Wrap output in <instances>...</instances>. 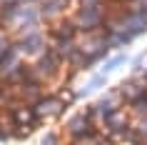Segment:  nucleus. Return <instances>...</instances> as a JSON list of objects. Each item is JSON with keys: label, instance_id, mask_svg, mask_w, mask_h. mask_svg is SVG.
<instances>
[{"label": "nucleus", "instance_id": "obj_1", "mask_svg": "<svg viewBox=\"0 0 147 145\" xmlns=\"http://www.w3.org/2000/svg\"><path fill=\"white\" fill-rule=\"evenodd\" d=\"M32 70H35V78H38L45 88L55 85L57 80H67V78H72V73L67 70L65 60L55 53L53 48H50L45 55H40L38 60H32Z\"/></svg>", "mask_w": 147, "mask_h": 145}, {"label": "nucleus", "instance_id": "obj_2", "mask_svg": "<svg viewBox=\"0 0 147 145\" xmlns=\"http://www.w3.org/2000/svg\"><path fill=\"white\" fill-rule=\"evenodd\" d=\"M78 50L87 55L97 65L110 55V43H107V30H92V33H80L78 35Z\"/></svg>", "mask_w": 147, "mask_h": 145}, {"label": "nucleus", "instance_id": "obj_3", "mask_svg": "<svg viewBox=\"0 0 147 145\" xmlns=\"http://www.w3.org/2000/svg\"><path fill=\"white\" fill-rule=\"evenodd\" d=\"M97 128L102 130V135L107 138V140L117 143V140L132 128V113H130V108L122 105V108H117V110H110V113L97 123Z\"/></svg>", "mask_w": 147, "mask_h": 145}, {"label": "nucleus", "instance_id": "obj_4", "mask_svg": "<svg viewBox=\"0 0 147 145\" xmlns=\"http://www.w3.org/2000/svg\"><path fill=\"white\" fill-rule=\"evenodd\" d=\"M15 48L20 50L23 58H30V60H38L40 55H45L50 50V38H47V30L40 28V30H32L28 35H20L15 38Z\"/></svg>", "mask_w": 147, "mask_h": 145}, {"label": "nucleus", "instance_id": "obj_5", "mask_svg": "<svg viewBox=\"0 0 147 145\" xmlns=\"http://www.w3.org/2000/svg\"><path fill=\"white\" fill-rule=\"evenodd\" d=\"M72 20L80 28V33L102 30L105 23H107V3L105 5H92V8H75Z\"/></svg>", "mask_w": 147, "mask_h": 145}, {"label": "nucleus", "instance_id": "obj_6", "mask_svg": "<svg viewBox=\"0 0 147 145\" xmlns=\"http://www.w3.org/2000/svg\"><path fill=\"white\" fill-rule=\"evenodd\" d=\"M97 128V123L90 118V113H87V108H82V110H78V113H72L65 120V128H62V135L67 138V140H78V138L87 135V133H92V130Z\"/></svg>", "mask_w": 147, "mask_h": 145}, {"label": "nucleus", "instance_id": "obj_7", "mask_svg": "<svg viewBox=\"0 0 147 145\" xmlns=\"http://www.w3.org/2000/svg\"><path fill=\"white\" fill-rule=\"evenodd\" d=\"M35 115H38L40 120H57V118H62V115L67 113V108H70V103H65V100L57 95V93H47L45 98L40 100V103H35Z\"/></svg>", "mask_w": 147, "mask_h": 145}, {"label": "nucleus", "instance_id": "obj_8", "mask_svg": "<svg viewBox=\"0 0 147 145\" xmlns=\"http://www.w3.org/2000/svg\"><path fill=\"white\" fill-rule=\"evenodd\" d=\"M45 30H47L50 43H57V40H78V35H80V28L75 25L72 15L62 18V20H57V23H50Z\"/></svg>", "mask_w": 147, "mask_h": 145}, {"label": "nucleus", "instance_id": "obj_9", "mask_svg": "<svg viewBox=\"0 0 147 145\" xmlns=\"http://www.w3.org/2000/svg\"><path fill=\"white\" fill-rule=\"evenodd\" d=\"M38 5H40V13H42V20L50 25V23H57L62 18H67L72 0H40Z\"/></svg>", "mask_w": 147, "mask_h": 145}, {"label": "nucleus", "instance_id": "obj_10", "mask_svg": "<svg viewBox=\"0 0 147 145\" xmlns=\"http://www.w3.org/2000/svg\"><path fill=\"white\" fill-rule=\"evenodd\" d=\"M117 88H120V93H122L125 105H130V103H135L137 98L147 95V80H145V75H130L127 80H122V83L117 85Z\"/></svg>", "mask_w": 147, "mask_h": 145}, {"label": "nucleus", "instance_id": "obj_11", "mask_svg": "<svg viewBox=\"0 0 147 145\" xmlns=\"http://www.w3.org/2000/svg\"><path fill=\"white\" fill-rule=\"evenodd\" d=\"M125 63H127V55H125L122 50H117L115 55H110L107 60H105V65H102V75H107V73H112V70L122 68Z\"/></svg>", "mask_w": 147, "mask_h": 145}, {"label": "nucleus", "instance_id": "obj_12", "mask_svg": "<svg viewBox=\"0 0 147 145\" xmlns=\"http://www.w3.org/2000/svg\"><path fill=\"white\" fill-rule=\"evenodd\" d=\"M105 83H107V75H102V73H97V75L90 80V83L82 88V90H78V98H87L92 90H100V88H105Z\"/></svg>", "mask_w": 147, "mask_h": 145}, {"label": "nucleus", "instance_id": "obj_13", "mask_svg": "<svg viewBox=\"0 0 147 145\" xmlns=\"http://www.w3.org/2000/svg\"><path fill=\"white\" fill-rule=\"evenodd\" d=\"M130 113H132V120L135 118H147V95H142V98H137L135 103H130Z\"/></svg>", "mask_w": 147, "mask_h": 145}, {"label": "nucleus", "instance_id": "obj_14", "mask_svg": "<svg viewBox=\"0 0 147 145\" xmlns=\"http://www.w3.org/2000/svg\"><path fill=\"white\" fill-rule=\"evenodd\" d=\"M13 45H15V40H13V33H10L8 28H3V25H0V58L8 53Z\"/></svg>", "mask_w": 147, "mask_h": 145}, {"label": "nucleus", "instance_id": "obj_15", "mask_svg": "<svg viewBox=\"0 0 147 145\" xmlns=\"http://www.w3.org/2000/svg\"><path fill=\"white\" fill-rule=\"evenodd\" d=\"M40 145H65L62 143V133L60 130H47L45 138L40 140Z\"/></svg>", "mask_w": 147, "mask_h": 145}, {"label": "nucleus", "instance_id": "obj_16", "mask_svg": "<svg viewBox=\"0 0 147 145\" xmlns=\"http://www.w3.org/2000/svg\"><path fill=\"white\" fill-rule=\"evenodd\" d=\"M132 128L137 130V135L142 138V140H147V118H135V120H132Z\"/></svg>", "mask_w": 147, "mask_h": 145}, {"label": "nucleus", "instance_id": "obj_17", "mask_svg": "<svg viewBox=\"0 0 147 145\" xmlns=\"http://www.w3.org/2000/svg\"><path fill=\"white\" fill-rule=\"evenodd\" d=\"M127 8H130L132 13H142V15H147V0H130Z\"/></svg>", "mask_w": 147, "mask_h": 145}, {"label": "nucleus", "instance_id": "obj_18", "mask_svg": "<svg viewBox=\"0 0 147 145\" xmlns=\"http://www.w3.org/2000/svg\"><path fill=\"white\" fill-rule=\"evenodd\" d=\"M110 0H72V5H78V8H92V5H105Z\"/></svg>", "mask_w": 147, "mask_h": 145}, {"label": "nucleus", "instance_id": "obj_19", "mask_svg": "<svg viewBox=\"0 0 147 145\" xmlns=\"http://www.w3.org/2000/svg\"><path fill=\"white\" fill-rule=\"evenodd\" d=\"M142 60H145V53H140L135 60H132V75H140V70L145 73V65H142Z\"/></svg>", "mask_w": 147, "mask_h": 145}, {"label": "nucleus", "instance_id": "obj_20", "mask_svg": "<svg viewBox=\"0 0 147 145\" xmlns=\"http://www.w3.org/2000/svg\"><path fill=\"white\" fill-rule=\"evenodd\" d=\"M137 145H147V140H142V143H137Z\"/></svg>", "mask_w": 147, "mask_h": 145}, {"label": "nucleus", "instance_id": "obj_21", "mask_svg": "<svg viewBox=\"0 0 147 145\" xmlns=\"http://www.w3.org/2000/svg\"><path fill=\"white\" fill-rule=\"evenodd\" d=\"M65 145H72V143H67V140H65Z\"/></svg>", "mask_w": 147, "mask_h": 145}]
</instances>
